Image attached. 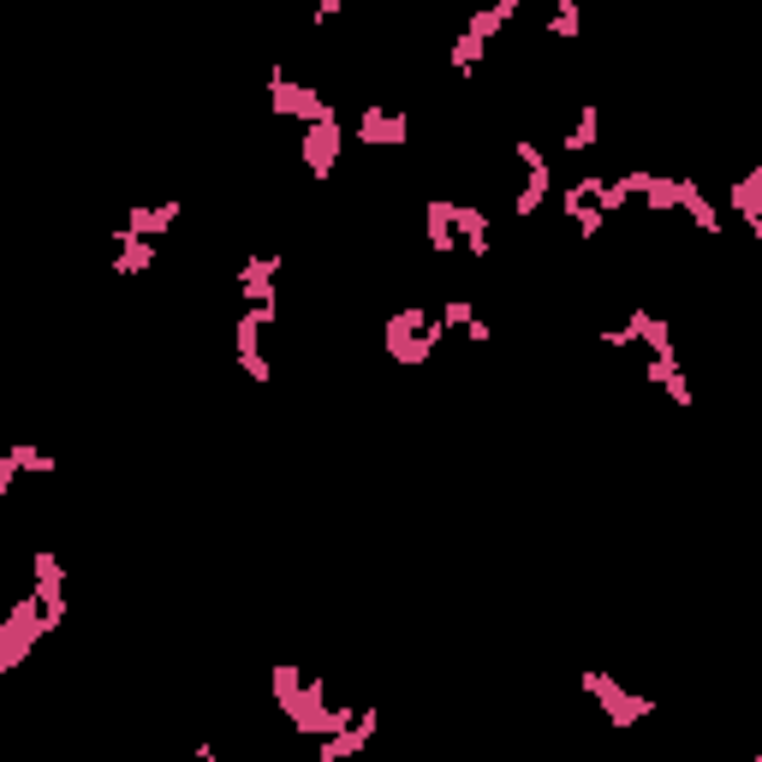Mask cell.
<instances>
[{
	"instance_id": "6da1fadb",
	"label": "cell",
	"mask_w": 762,
	"mask_h": 762,
	"mask_svg": "<svg viewBox=\"0 0 762 762\" xmlns=\"http://www.w3.org/2000/svg\"><path fill=\"white\" fill-rule=\"evenodd\" d=\"M269 108L281 113V120H298V126L334 120V101L322 90H311V84H298L286 66H269Z\"/></svg>"
},
{
	"instance_id": "7a4b0ae2",
	"label": "cell",
	"mask_w": 762,
	"mask_h": 762,
	"mask_svg": "<svg viewBox=\"0 0 762 762\" xmlns=\"http://www.w3.org/2000/svg\"><path fill=\"white\" fill-rule=\"evenodd\" d=\"M42 638H48V632H42L36 596L24 590L19 602H12L7 613H0V673H12V667H19V662H24V655H31V650H36Z\"/></svg>"
},
{
	"instance_id": "3957f363",
	"label": "cell",
	"mask_w": 762,
	"mask_h": 762,
	"mask_svg": "<svg viewBox=\"0 0 762 762\" xmlns=\"http://www.w3.org/2000/svg\"><path fill=\"white\" fill-rule=\"evenodd\" d=\"M584 697H596V703H602V715H608V727H638L643 721V715H655V703L650 697H638V692H625V685L620 679H613V673H602V667H584Z\"/></svg>"
},
{
	"instance_id": "277c9868",
	"label": "cell",
	"mask_w": 762,
	"mask_h": 762,
	"mask_svg": "<svg viewBox=\"0 0 762 762\" xmlns=\"http://www.w3.org/2000/svg\"><path fill=\"white\" fill-rule=\"evenodd\" d=\"M31 596H36V613H42V632H61L66 625V566L54 548L31 554Z\"/></svg>"
},
{
	"instance_id": "5b68a950",
	"label": "cell",
	"mask_w": 762,
	"mask_h": 762,
	"mask_svg": "<svg viewBox=\"0 0 762 762\" xmlns=\"http://www.w3.org/2000/svg\"><path fill=\"white\" fill-rule=\"evenodd\" d=\"M512 155H519V167H524V185H519V197H512V215H519V221H531L542 203L554 197V167H548V155H542L531 138L512 143Z\"/></svg>"
},
{
	"instance_id": "8992f818",
	"label": "cell",
	"mask_w": 762,
	"mask_h": 762,
	"mask_svg": "<svg viewBox=\"0 0 762 762\" xmlns=\"http://www.w3.org/2000/svg\"><path fill=\"white\" fill-rule=\"evenodd\" d=\"M274 316H281V304H251V311H239V328H232V340H239V370L251 375V381H269L262 328H274Z\"/></svg>"
},
{
	"instance_id": "52a82bcc",
	"label": "cell",
	"mask_w": 762,
	"mask_h": 762,
	"mask_svg": "<svg viewBox=\"0 0 762 762\" xmlns=\"http://www.w3.org/2000/svg\"><path fill=\"white\" fill-rule=\"evenodd\" d=\"M346 150V126H340V113L334 120H322V126H304V143H298V155H304V173L322 185V179H334V161H340Z\"/></svg>"
},
{
	"instance_id": "ba28073f",
	"label": "cell",
	"mask_w": 762,
	"mask_h": 762,
	"mask_svg": "<svg viewBox=\"0 0 762 762\" xmlns=\"http://www.w3.org/2000/svg\"><path fill=\"white\" fill-rule=\"evenodd\" d=\"M351 138L358 143H370V150H400V143H412V120L405 113H388V108H363L358 113V126H351Z\"/></svg>"
},
{
	"instance_id": "9c48e42d",
	"label": "cell",
	"mask_w": 762,
	"mask_h": 762,
	"mask_svg": "<svg viewBox=\"0 0 762 762\" xmlns=\"http://www.w3.org/2000/svg\"><path fill=\"white\" fill-rule=\"evenodd\" d=\"M375 727H381V709H358L346 732H334V739H316V762H351L358 751H370Z\"/></svg>"
},
{
	"instance_id": "30bf717a",
	"label": "cell",
	"mask_w": 762,
	"mask_h": 762,
	"mask_svg": "<svg viewBox=\"0 0 762 762\" xmlns=\"http://www.w3.org/2000/svg\"><path fill=\"white\" fill-rule=\"evenodd\" d=\"M281 281V257L274 251H257V257H244L239 262V298H244V311H251V304H274V286Z\"/></svg>"
},
{
	"instance_id": "8fae6325",
	"label": "cell",
	"mask_w": 762,
	"mask_h": 762,
	"mask_svg": "<svg viewBox=\"0 0 762 762\" xmlns=\"http://www.w3.org/2000/svg\"><path fill=\"white\" fill-rule=\"evenodd\" d=\"M173 221H179V203H131L126 209V221H120V232H131V239H161V232H173Z\"/></svg>"
},
{
	"instance_id": "7c38bea8",
	"label": "cell",
	"mask_w": 762,
	"mask_h": 762,
	"mask_svg": "<svg viewBox=\"0 0 762 762\" xmlns=\"http://www.w3.org/2000/svg\"><path fill=\"white\" fill-rule=\"evenodd\" d=\"M155 262H161V244L131 239V232H113V274H120V281H138V274H150Z\"/></svg>"
},
{
	"instance_id": "4fadbf2b",
	"label": "cell",
	"mask_w": 762,
	"mask_h": 762,
	"mask_svg": "<svg viewBox=\"0 0 762 762\" xmlns=\"http://www.w3.org/2000/svg\"><path fill=\"white\" fill-rule=\"evenodd\" d=\"M453 244L471 251L477 262L489 257V215H482L477 203H453Z\"/></svg>"
},
{
	"instance_id": "5bb4252c",
	"label": "cell",
	"mask_w": 762,
	"mask_h": 762,
	"mask_svg": "<svg viewBox=\"0 0 762 762\" xmlns=\"http://www.w3.org/2000/svg\"><path fill=\"white\" fill-rule=\"evenodd\" d=\"M673 190H679V209L692 215V221L703 227V232H715L721 239V209H715V197L703 190L697 179H685V173H673Z\"/></svg>"
},
{
	"instance_id": "9a60e30c",
	"label": "cell",
	"mask_w": 762,
	"mask_h": 762,
	"mask_svg": "<svg viewBox=\"0 0 762 762\" xmlns=\"http://www.w3.org/2000/svg\"><path fill=\"white\" fill-rule=\"evenodd\" d=\"M727 203H732V215L744 221V232H751V239H762V167L744 173V179L727 190Z\"/></svg>"
},
{
	"instance_id": "2e32d148",
	"label": "cell",
	"mask_w": 762,
	"mask_h": 762,
	"mask_svg": "<svg viewBox=\"0 0 762 762\" xmlns=\"http://www.w3.org/2000/svg\"><path fill=\"white\" fill-rule=\"evenodd\" d=\"M602 143V108L596 101H578V120L566 126V155H590Z\"/></svg>"
},
{
	"instance_id": "e0dca14e",
	"label": "cell",
	"mask_w": 762,
	"mask_h": 762,
	"mask_svg": "<svg viewBox=\"0 0 762 762\" xmlns=\"http://www.w3.org/2000/svg\"><path fill=\"white\" fill-rule=\"evenodd\" d=\"M269 692H274V709L286 715H298V697H304V673L292 667V662H281V667H269Z\"/></svg>"
},
{
	"instance_id": "ac0fdd59",
	"label": "cell",
	"mask_w": 762,
	"mask_h": 762,
	"mask_svg": "<svg viewBox=\"0 0 762 762\" xmlns=\"http://www.w3.org/2000/svg\"><path fill=\"white\" fill-rule=\"evenodd\" d=\"M423 232H429V251H435V257L459 251V244H453V203H447V197H429V215H423Z\"/></svg>"
},
{
	"instance_id": "d6986e66",
	"label": "cell",
	"mask_w": 762,
	"mask_h": 762,
	"mask_svg": "<svg viewBox=\"0 0 762 762\" xmlns=\"http://www.w3.org/2000/svg\"><path fill=\"white\" fill-rule=\"evenodd\" d=\"M512 12H519V0H489V7L482 12H471V19H465V31L471 36H482V42H494L512 24Z\"/></svg>"
},
{
	"instance_id": "ffe728a7",
	"label": "cell",
	"mask_w": 762,
	"mask_h": 762,
	"mask_svg": "<svg viewBox=\"0 0 762 762\" xmlns=\"http://www.w3.org/2000/svg\"><path fill=\"white\" fill-rule=\"evenodd\" d=\"M650 381H662L667 388V400L679 405V412H692V381H685L679 363H667V358H650Z\"/></svg>"
},
{
	"instance_id": "44dd1931",
	"label": "cell",
	"mask_w": 762,
	"mask_h": 762,
	"mask_svg": "<svg viewBox=\"0 0 762 762\" xmlns=\"http://www.w3.org/2000/svg\"><path fill=\"white\" fill-rule=\"evenodd\" d=\"M7 453L19 459V477H54V471H61V459H54L48 447H36V442H12Z\"/></svg>"
},
{
	"instance_id": "7402d4cb",
	"label": "cell",
	"mask_w": 762,
	"mask_h": 762,
	"mask_svg": "<svg viewBox=\"0 0 762 762\" xmlns=\"http://www.w3.org/2000/svg\"><path fill=\"white\" fill-rule=\"evenodd\" d=\"M482 54H489V42L471 36V31H459V36H453V54H447V61H453V78H471V72L482 66Z\"/></svg>"
},
{
	"instance_id": "603a6c76",
	"label": "cell",
	"mask_w": 762,
	"mask_h": 762,
	"mask_svg": "<svg viewBox=\"0 0 762 762\" xmlns=\"http://www.w3.org/2000/svg\"><path fill=\"white\" fill-rule=\"evenodd\" d=\"M429 311H423V304H405V311H393L388 322H381V340H405V334H423L429 328Z\"/></svg>"
},
{
	"instance_id": "cb8c5ba5",
	"label": "cell",
	"mask_w": 762,
	"mask_h": 762,
	"mask_svg": "<svg viewBox=\"0 0 762 762\" xmlns=\"http://www.w3.org/2000/svg\"><path fill=\"white\" fill-rule=\"evenodd\" d=\"M578 31H584V7H578V0H554V12H548V36H554V42H572Z\"/></svg>"
},
{
	"instance_id": "d4e9b609",
	"label": "cell",
	"mask_w": 762,
	"mask_h": 762,
	"mask_svg": "<svg viewBox=\"0 0 762 762\" xmlns=\"http://www.w3.org/2000/svg\"><path fill=\"white\" fill-rule=\"evenodd\" d=\"M643 209H655V215H673V209H679V190H673L667 173H650V185H643Z\"/></svg>"
},
{
	"instance_id": "484cf974",
	"label": "cell",
	"mask_w": 762,
	"mask_h": 762,
	"mask_svg": "<svg viewBox=\"0 0 762 762\" xmlns=\"http://www.w3.org/2000/svg\"><path fill=\"white\" fill-rule=\"evenodd\" d=\"M471 316H477V304L465 298V292H453V298L442 304V316H435V322H442V328H465Z\"/></svg>"
},
{
	"instance_id": "4316f807",
	"label": "cell",
	"mask_w": 762,
	"mask_h": 762,
	"mask_svg": "<svg viewBox=\"0 0 762 762\" xmlns=\"http://www.w3.org/2000/svg\"><path fill=\"white\" fill-rule=\"evenodd\" d=\"M465 340H471V346H489V340H494V328H489V316H482V311L465 322Z\"/></svg>"
},
{
	"instance_id": "83f0119b",
	"label": "cell",
	"mask_w": 762,
	"mask_h": 762,
	"mask_svg": "<svg viewBox=\"0 0 762 762\" xmlns=\"http://www.w3.org/2000/svg\"><path fill=\"white\" fill-rule=\"evenodd\" d=\"M12 482H19V459H12V453H0V501L12 494Z\"/></svg>"
},
{
	"instance_id": "f1b7e54d",
	"label": "cell",
	"mask_w": 762,
	"mask_h": 762,
	"mask_svg": "<svg viewBox=\"0 0 762 762\" xmlns=\"http://www.w3.org/2000/svg\"><path fill=\"white\" fill-rule=\"evenodd\" d=\"M190 762H221V751H215L209 739H197V744H190Z\"/></svg>"
},
{
	"instance_id": "f546056e",
	"label": "cell",
	"mask_w": 762,
	"mask_h": 762,
	"mask_svg": "<svg viewBox=\"0 0 762 762\" xmlns=\"http://www.w3.org/2000/svg\"><path fill=\"white\" fill-rule=\"evenodd\" d=\"M334 19H340V0H322V7H316V31H322V24H334Z\"/></svg>"
}]
</instances>
